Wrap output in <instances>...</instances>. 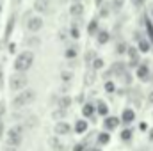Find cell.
Listing matches in <instances>:
<instances>
[{"label": "cell", "instance_id": "obj_1", "mask_svg": "<svg viewBox=\"0 0 153 151\" xmlns=\"http://www.w3.org/2000/svg\"><path fill=\"white\" fill-rule=\"evenodd\" d=\"M32 62H34V53H32L30 50H25V52H22V53L16 57V61H14V70L25 73V71L30 70Z\"/></svg>", "mask_w": 153, "mask_h": 151}, {"label": "cell", "instance_id": "obj_2", "mask_svg": "<svg viewBox=\"0 0 153 151\" xmlns=\"http://www.w3.org/2000/svg\"><path fill=\"white\" fill-rule=\"evenodd\" d=\"M34 100H36V93H34L32 89H23V91L13 100V107H14V109H23V107L30 105Z\"/></svg>", "mask_w": 153, "mask_h": 151}, {"label": "cell", "instance_id": "obj_3", "mask_svg": "<svg viewBox=\"0 0 153 151\" xmlns=\"http://www.w3.org/2000/svg\"><path fill=\"white\" fill-rule=\"evenodd\" d=\"M23 141V126H13L9 132H7V144L11 148H18Z\"/></svg>", "mask_w": 153, "mask_h": 151}, {"label": "cell", "instance_id": "obj_4", "mask_svg": "<svg viewBox=\"0 0 153 151\" xmlns=\"http://www.w3.org/2000/svg\"><path fill=\"white\" fill-rule=\"evenodd\" d=\"M27 84H29V78H27L25 73H22V71H16L14 75L9 78V87L13 91H23L27 87Z\"/></svg>", "mask_w": 153, "mask_h": 151}, {"label": "cell", "instance_id": "obj_5", "mask_svg": "<svg viewBox=\"0 0 153 151\" xmlns=\"http://www.w3.org/2000/svg\"><path fill=\"white\" fill-rule=\"evenodd\" d=\"M25 27H27V30H29V32H38V30H41V27H43V20H41L39 16L27 18Z\"/></svg>", "mask_w": 153, "mask_h": 151}, {"label": "cell", "instance_id": "obj_6", "mask_svg": "<svg viewBox=\"0 0 153 151\" xmlns=\"http://www.w3.org/2000/svg\"><path fill=\"white\" fill-rule=\"evenodd\" d=\"M135 75H137L139 80L146 82V80L150 78V68H148V64H139L137 70H135Z\"/></svg>", "mask_w": 153, "mask_h": 151}, {"label": "cell", "instance_id": "obj_7", "mask_svg": "<svg viewBox=\"0 0 153 151\" xmlns=\"http://www.w3.org/2000/svg\"><path fill=\"white\" fill-rule=\"evenodd\" d=\"M52 5H50V0H36L34 2V11L38 13H50Z\"/></svg>", "mask_w": 153, "mask_h": 151}, {"label": "cell", "instance_id": "obj_8", "mask_svg": "<svg viewBox=\"0 0 153 151\" xmlns=\"http://www.w3.org/2000/svg\"><path fill=\"white\" fill-rule=\"evenodd\" d=\"M53 130H55V135H68L70 130H71V126L68 123H57Z\"/></svg>", "mask_w": 153, "mask_h": 151}, {"label": "cell", "instance_id": "obj_9", "mask_svg": "<svg viewBox=\"0 0 153 151\" xmlns=\"http://www.w3.org/2000/svg\"><path fill=\"white\" fill-rule=\"evenodd\" d=\"M70 14L75 16V18H78V16L84 14V5H82V2H73V5L70 7Z\"/></svg>", "mask_w": 153, "mask_h": 151}, {"label": "cell", "instance_id": "obj_10", "mask_svg": "<svg viewBox=\"0 0 153 151\" xmlns=\"http://www.w3.org/2000/svg\"><path fill=\"white\" fill-rule=\"evenodd\" d=\"M105 130H116L117 126H119V119L114 117V115H109V117H105Z\"/></svg>", "mask_w": 153, "mask_h": 151}, {"label": "cell", "instance_id": "obj_11", "mask_svg": "<svg viewBox=\"0 0 153 151\" xmlns=\"http://www.w3.org/2000/svg\"><path fill=\"white\" fill-rule=\"evenodd\" d=\"M137 48H139V52H141V53H148V52H150V48H152V43H150L148 39L141 38V39H139V43H137Z\"/></svg>", "mask_w": 153, "mask_h": 151}, {"label": "cell", "instance_id": "obj_12", "mask_svg": "<svg viewBox=\"0 0 153 151\" xmlns=\"http://www.w3.org/2000/svg\"><path fill=\"white\" fill-rule=\"evenodd\" d=\"M134 119H135V112L132 109H125L123 110V114H121V121L123 123H132Z\"/></svg>", "mask_w": 153, "mask_h": 151}, {"label": "cell", "instance_id": "obj_13", "mask_svg": "<svg viewBox=\"0 0 153 151\" xmlns=\"http://www.w3.org/2000/svg\"><path fill=\"white\" fill-rule=\"evenodd\" d=\"M109 39H111V34H109L107 30H98V32H96V41H98V44H105V43H109Z\"/></svg>", "mask_w": 153, "mask_h": 151}, {"label": "cell", "instance_id": "obj_14", "mask_svg": "<svg viewBox=\"0 0 153 151\" xmlns=\"http://www.w3.org/2000/svg\"><path fill=\"white\" fill-rule=\"evenodd\" d=\"M111 73H112V75H123V73H125V64H123V62H114V64H112V68H111Z\"/></svg>", "mask_w": 153, "mask_h": 151}, {"label": "cell", "instance_id": "obj_15", "mask_svg": "<svg viewBox=\"0 0 153 151\" xmlns=\"http://www.w3.org/2000/svg\"><path fill=\"white\" fill-rule=\"evenodd\" d=\"M75 132L76 133H84V132H87V123L84 121V119H78L75 123Z\"/></svg>", "mask_w": 153, "mask_h": 151}, {"label": "cell", "instance_id": "obj_16", "mask_svg": "<svg viewBox=\"0 0 153 151\" xmlns=\"http://www.w3.org/2000/svg\"><path fill=\"white\" fill-rule=\"evenodd\" d=\"M87 32H89L91 36H96V32H98V20H96V18L89 21V27H87Z\"/></svg>", "mask_w": 153, "mask_h": 151}, {"label": "cell", "instance_id": "obj_17", "mask_svg": "<svg viewBox=\"0 0 153 151\" xmlns=\"http://www.w3.org/2000/svg\"><path fill=\"white\" fill-rule=\"evenodd\" d=\"M36 123H38V119H36V115H29V117L25 119V123H23V126H25L27 130H32V128L36 126Z\"/></svg>", "mask_w": 153, "mask_h": 151}, {"label": "cell", "instance_id": "obj_18", "mask_svg": "<svg viewBox=\"0 0 153 151\" xmlns=\"http://www.w3.org/2000/svg\"><path fill=\"white\" fill-rule=\"evenodd\" d=\"M50 146H52L53 151H66V148L62 146V142L57 141V139H50Z\"/></svg>", "mask_w": 153, "mask_h": 151}, {"label": "cell", "instance_id": "obj_19", "mask_svg": "<svg viewBox=\"0 0 153 151\" xmlns=\"http://www.w3.org/2000/svg\"><path fill=\"white\" fill-rule=\"evenodd\" d=\"M82 114H84L85 117H91V115L94 114V107H93L91 103H85V105L82 107Z\"/></svg>", "mask_w": 153, "mask_h": 151}, {"label": "cell", "instance_id": "obj_20", "mask_svg": "<svg viewBox=\"0 0 153 151\" xmlns=\"http://www.w3.org/2000/svg\"><path fill=\"white\" fill-rule=\"evenodd\" d=\"M96 110H98L100 115H107V114H109V107H107L103 101H98V109H96Z\"/></svg>", "mask_w": 153, "mask_h": 151}, {"label": "cell", "instance_id": "obj_21", "mask_svg": "<svg viewBox=\"0 0 153 151\" xmlns=\"http://www.w3.org/2000/svg\"><path fill=\"white\" fill-rule=\"evenodd\" d=\"M64 115H66V109H61V107L52 112V117H53V119H62Z\"/></svg>", "mask_w": 153, "mask_h": 151}, {"label": "cell", "instance_id": "obj_22", "mask_svg": "<svg viewBox=\"0 0 153 151\" xmlns=\"http://www.w3.org/2000/svg\"><path fill=\"white\" fill-rule=\"evenodd\" d=\"M70 105H71V100H70L68 96H62V98L59 100V107H61V109H68Z\"/></svg>", "mask_w": 153, "mask_h": 151}, {"label": "cell", "instance_id": "obj_23", "mask_svg": "<svg viewBox=\"0 0 153 151\" xmlns=\"http://www.w3.org/2000/svg\"><path fill=\"white\" fill-rule=\"evenodd\" d=\"M123 4H125V0H112L111 2V9L112 11H119V9H123Z\"/></svg>", "mask_w": 153, "mask_h": 151}, {"label": "cell", "instance_id": "obj_24", "mask_svg": "<svg viewBox=\"0 0 153 151\" xmlns=\"http://www.w3.org/2000/svg\"><path fill=\"white\" fill-rule=\"evenodd\" d=\"M109 141H111V135H109V133H105V132H103V133H100V135H98V144H107Z\"/></svg>", "mask_w": 153, "mask_h": 151}, {"label": "cell", "instance_id": "obj_25", "mask_svg": "<svg viewBox=\"0 0 153 151\" xmlns=\"http://www.w3.org/2000/svg\"><path fill=\"white\" fill-rule=\"evenodd\" d=\"M91 66H93V70H94V71H96V70H102V68H103V61H102V59H98V57H94V61H93V64H91Z\"/></svg>", "mask_w": 153, "mask_h": 151}, {"label": "cell", "instance_id": "obj_26", "mask_svg": "<svg viewBox=\"0 0 153 151\" xmlns=\"http://www.w3.org/2000/svg\"><path fill=\"white\" fill-rule=\"evenodd\" d=\"M93 82H94V70L87 71V75H85V85H91Z\"/></svg>", "mask_w": 153, "mask_h": 151}, {"label": "cell", "instance_id": "obj_27", "mask_svg": "<svg viewBox=\"0 0 153 151\" xmlns=\"http://www.w3.org/2000/svg\"><path fill=\"white\" fill-rule=\"evenodd\" d=\"M109 13H111V9H109V5H100V16L102 18H105V16H109Z\"/></svg>", "mask_w": 153, "mask_h": 151}, {"label": "cell", "instance_id": "obj_28", "mask_svg": "<svg viewBox=\"0 0 153 151\" xmlns=\"http://www.w3.org/2000/svg\"><path fill=\"white\" fill-rule=\"evenodd\" d=\"M121 139H123V141H130V139H132V130H128V128L123 130V132H121Z\"/></svg>", "mask_w": 153, "mask_h": 151}, {"label": "cell", "instance_id": "obj_29", "mask_svg": "<svg viewBox=\"0 0 153 151\" xmlns=\"http://www.w3.org/2000/svg\"><path fill=\"white\" fill-rule=\"evenodd\" d=\"M25 44H29V46H38L39 44V39L36 36H32L30 39H25Z\"/></svg>", "mask_w": 153, "mask_h": 151}, {"label": "cell", "instance_id": "obj_30", "mask_svg": "<svg viewBox=\"0 0 153 151\" xmlns=\"http://www.w3.org/2000/svg\"><path fill=\"white\" fill-rule=\"evenodd\" d=\"M126 50H128V46H126L125 43H119V44L116 46V52H117V53H126Z\"/></svg>", "mask_w": 153, "mask_h": 151}, {"label": "cell", "instance_id": "obj_31", "mask_svg": "<svg viewBox=\"0 0 153 151\" xmlns=\"http://www.w3.org/2000/svg\"><path fill=\"white\" fill-rule=\"evenodd\" d=\"M105 91H107V93H114V91H116L114 82H111V80H109V82H105Z\"/></svg>", "mask_w": 153, "mask_h": 151}, {"label": "cell", "instance_id": "obj_32", "mask_svg": "<svg viewBox=\"0 0 153 151\" xmlns=\"http://www.w3.org/2000/svg\"><path fill=\"white\" fill-rule=\"evenodd\" d=\"M66 57H68V59H75L76 57V48H68V50H66Z\"/></svg>", "mask_w": 153, "mask_h": 151}, {"label": "cell", "instance_id": "obj_33", "mask_svg": "<svg viewBox=\"0 0 153 151\" xmlns=\"http://www.w3.org/2000/svg\"><path fill=\"white\" fill-rule=\"evenodd\" d=\"M61 78H62L64 82H70V80L73 78V75H71V73H68V71H62V73H61Z\"/></svg>", "mask_w": 153, "mask_h": 151}, {"label": "cell", "instance_id": "obj_34", "mask_svg": "<svg viewBox=\"0 0 153 151\" xmlns=\"http://www.w3.org/2000/svg\"><path fill=\"white\" fill-rule=\"evenodd\" d=\"M93 61H94V53H93V52H89V53H87V57H85V62H87V64H93Z\"/></svg>", "mask_w": 153, "mask_h": 151}, {"label": "cell", "instance_id": "obj_35", "mask_svg": "<svg viewBox=\"0 0 153 151\" xmlns=\"http://www.w3.org/2000/svg\"><path fill=\"white\" fill-rule=\"evenodd\" d=\"M130 2H132V5H135V7H141V5H144L146 0H130Z\"/></svg>", "mask_w": 153, "mask_h": 151}, {"label": "cell", "instance_id": "obj_36", "mask_svg": "<svg viewBox=\"0 0 153 151\" xmlns=\"http://www.w3.org/2000/svg\"><path fill=\"white\" fill-rule=\"evenodd\" d=\"M73 151H84V144H76L73 148Z\"/></svg>", "mask_w": 153, "mask_h": 151}, {"label": "cell", "instance_id": "obj_37", "mask_svg": "<svg viewBox=\"0 0 153 151\" xmlns=\"http://www.w3.org/2000/svg\"><path fill=\"white\" fill-rule=\"evenodd\" d=\"M71 36H73V38H78V30H76V29H75V27H73V29H71Z\"/></svg>", "mask_w": 153, "mask_h": 151}, {"label": "cell", "instance_id": "obj_38", "mask_svg": "<svg viewBox=\"0 0 153 151\" xmlns=\"http://www.w3.org/2000/svg\"><path fill=\"white\" fill-rule=\"evenodd\" d=\"M148 101H150V103L153 105V91L150 93V94H148Z\"/></svg>", "mask_w": 153, "mask_h": 151}, {"label": "cell", "instance_id": "obj_39", "mask_svg": "<svg viewBox=\"0 0 153 151\" xmlns=\"http://www.w3.org/2000/svg\"><path fill=\"white\" fill-rule=\"evenodd\" d=\"M94 4H96V5H98V7H100V5H102V4H103V0H94Z\"/></svg>", "mask_w": 153, "mask_h": 151}, {"label": "cell", "instance_id": "obj_40", "mask_svg": "<svg viewBox=\"0 0 153 151\" xmlns=\"http://www.w3.org/2000/svg\"><path fill=\"white\" fill-rule=\"evenodd\" d=\"M2 126H4V124H2V123H0V137H2Z\"/></svg>", "mask_w": 153, "mask_h": 151}, {"label": "cell", "instance_id": "obj_41", "mask_svg": "<svg viewBox=\"0 0 153 151\" xmlns=\"http://www.w3.org/2000/svg\"><path fill=\"white\" fill-rule=\"evenodd\" d=\"M0 87H2V73H0Z\"/></svg>", "mask_w": 153, "mask_h": 151}, {"label": "cell", "instance_id": "obj_42", "mask_svg": "<svg viewBox=\"0 0 153 151\" xmlns=\"http://www.w3.org/2000/svg\"><path fill=\"white\" fill-rule=\"evenodd\" d=\"M4 151H14V150H13V148H9V150H4Z\"/></svg>", "mask_w": 153, "mask_h": 151}, {"label": "cell", "instance_id": "obj_43", "mask_svg": "<svg viewBox=\"0 0 153 151\" xmlns=\"http://www.w3.org/2000/svg\"><path fill=\"white\" fill-rule=\"evenodd\" d=\"M91 151H100V150H98V148H94V150H91Z\"/></svg>", "mask_w": 153, "mask_h": 151}, {"label": "cell", "instance_id": "obj_44", "mask_svg": "<svg viewBox=\"0 0 153 151\" xmlns=\"http://www.w3.org/2000/svg\"><path fill=\"white\" fill-rule=\"evenodd\" d=\"M73 2H82V0H73Z\"/></svg>", "mask_w": 153, "mask_h": 151}]
</instances>
